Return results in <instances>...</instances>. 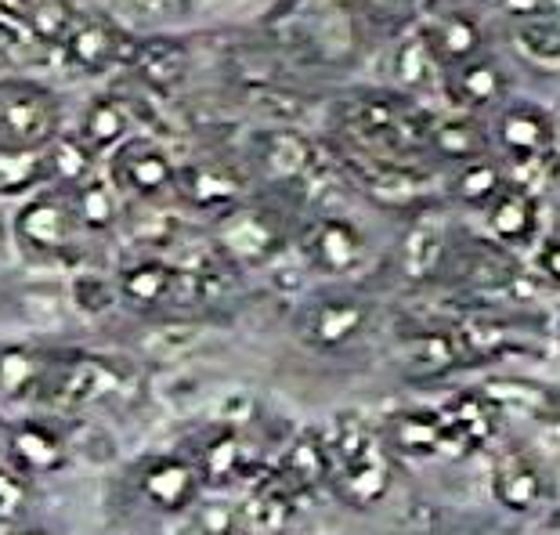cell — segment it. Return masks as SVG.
<instances>
[{"label":"cell","mask_w":560,"mask_h":535,"mask_svg":"<svg viewBox=\"0 0 560 535\" xmlns=\"http://www.w3.org/2000/svg\"><path fill=\"white\" fill-rule=\"evenodd\" d=\"M141 8H149V11H166L171 8V0H138Z\"/></svg>","instance_id":"ab89813d"},{"label":"cell","mask_w":560,"mask_h":535,"mask_svg":"<svg viewBox=\"0 0 560 535\" xmlns=\"http://www.w3.org/2000/svg\"><path fill=\"white\" fill-rule=\"evenodd\" d=\"M182 188L196 207H229L240 196V177L224 166H192L182 174Z\"/></svg>","instance_id":"f1b7e54d"},{"label":"cell","mask_w":560,"mask_h":535,"mask_svg":"<svg viewBox=\"0 0 560 535\" xmlns=\"http://www.w3.org/2000/svg\"><path fill=\"white\" fill-rule=\"evenodd\" d=\"M221 243L229 254H235L240 260H254L257 265V260L276 254L279 232L265 213L246 210V213H232V218L221 224Z\"/></svg>","instance_id":"d6986e66"},{"label":"cell","mask_w":560,"mask_h":535,"mask_svg":"<svg viewBox=\"0 0 560 535\" xmlns=\"http://www.w3.org/2000/svg\"><path fill=\"white\" fill-rule=\"evenodd\" d=\"M495 141L517 166H535L553 156L557 146V124L542 105L514 102L499 113L495 120Z\"/></svg>","instance_id":"277c9868"},{"label":"cell","mask_w":560,"mask_h":535,"mask_svg":"<svg viewBox=\"0 0 560 535\" xmlns=\"http://www.w3.org/2000/svg\"><path fill=\"white\" fill-rule=\"evenodd\" d=\"M539 271L553 282V287H560V235H553V240L542 243V249H539Z\"/></svg>","instance_id":"f35d334b"},{"label":"cell","mask_w":560,"mask_h":535,"mask_svg":"<svg viewBox=\"0 0 560 535\" xmlns=\"http://www.w3.org/2000/svg\"><path fill=\"white\" fill-rule=\"evenodd\" d=\"M452 185H456L459 203L478 207V210H488L510 182H506V171H503V166H499L492 156H481V160L459 163L456 182H452Z\"/></svg>","instance_id":"d4e9b609"},{"label":"cell","mask_w":560,"mask_h":535,"mask_svg":"<svg viewBox=\"0 0 560 535\" xmlns=\"http://www.w3.org/2000/svg\"><path fill=\"white\" fill-rule=\"evenodd\" d=\"M185 51L171 40H156L145 47V55H141V73H145L152 83H177L185 73Z\"/></svg>","instance_id":"4dcf8cb0"},{"label":"cell","mask_w":560,"mask_h":535,"mask_svg":"<svg viewBox=\"0 0 560 535\" xmlns=\"http://www.w3.org/2000/svg\"><path fill=\"white\" fill-rule=\"evenodd\" d=\"M296 489L282 474L257 481L249 496L240 503V532L246 535H279L293 517Z\"/></svg>","instance_id":"7c38bea8"},{"label":"cell","mask_w":560,"mask_h":535,"mask_svg":"<svg viewBox=\"0 0 560 535\" xmlns=\"http://www.w3.org/2000/svg\"><path fill=\"white\" fill-rule=\"evenodd\" d=\"M69 224H73V213L55 199H40L33 203L19 221V235L30 249H58L69 240Z\"/></svg>","instance_id":"cb8c5ba5"},{"label":"cell","mask_w":560,"mask_h":535,"mask_svg":"<svg viewBox=\"0 0 560 535\" xmlns=\"http://www.w3.org/2000/svg\"><path fill=\"white\" fill-rule=\"evenodd\" d=\"M369 323V312L359 296H348V293H329V296H318L304 307V318H301V329L312 348L318 351H340L359 337Z\"/></svg>","instance_id":"ba28073f"},{"label":"cell","mask_w":560,"mask_h":535,"mask_svg":"<svg viewBox=\"0 0 560 535\" xmlns=\"http://www.w3.org/2000/svg\"><path fill=\"white\" fill-rule=\"evenodd\" d=\"M120 391V373L105 359L77 354L69 362H51V380H47V395L66 409H88L98 406L109 395Z\"/></svg>","instance_id":"8992f818"},{"label":"cell","mask_w":560,"mask_h":535,"mask_svg":"<svg viewBox=\"0 0 560 535\" xmlns=\"http://www.w3.org/2000/svg\"><path fill=\"white\" fill-rule=\"evenodd\" d=\"M553 4H557V0H492V8L503 11L514 26L524 19H532V15H542V11H550Z\"/></svg>","instance_id":"d590c367"},{"label":"cell","mask_w":560,"mask_h":535,"mask_svg":"<svg viewBox=\"0 0 560 535\" xmlns=\"http://www.w3.org/2000/svg\"><path fill=\"white\" fill-rule=\"evenodd\" d=\"M196 525L202 535H235L240 532V507L232 503H199Z\"/></svg>","instance_id":"836d02e7"},{"label":"cell","mask_w":560,"mask_h":535,"mask_svg":"<svg viewBox=\"0 0 560 535\" xmlns=\"http://www.w3.org/2000/svg\"><path fill=\"white\" fill-rule=\"evenodd\" d=\"M124 130H127V120L116 105H98V109L88 116V138L94 146H113V141L124 138Z\"/></svg>","instance_id":"e575fe53"},{"label":"cell","mask_w":560,"mask_h":535,"mask_svg":"<svg viewBox=\"0 0 560 535\" xmlns=\"http://www.w3.org/2000/svg\"><path fill=\"white\" fill-rule=\"evenodd\" d=\"M30 478L19 474L11 463L0 467V525H19L30 510Z\"/></svg>","instance_id":"1f68e13d"},{"label":"cell","mask_w":560,"mask_h":535,"mask_svg":"<svg viewBox=\"0 0 560 535\" xmlns=\"http://www.w3.org/2000/svg\"><path fill=\"white\" fill-rule=\"evenodd\" d=\"M304 257L326 276H351L365 260V235L348 218H318L304 232Z\"/></svg>","instance_id":"52a82bcc"},{"label":"cell","mask_w":560,"mask_h":535,"mask_svg":"<svg viewBox=\"0 0 560 535\" xmlns=\"http://www.w3.org/2000/svg\"><path fill=\"white\" fill-rule=\"evenodd\" d=\"M202 489L207 485H202L196 460L185 456H152L138 470V492L160 514H185L199 507Z\"/></svg>","instance_id":"3957f363"},{"label":"cell","mask_w":560,"mask_h":535,"mask_svg":"<svg viewBox=\"0 0 560 535\" xmlns=\"http://www.w3.org/2000/svg\"><path fill=\"white\" fill-rule=\"evenodd\" d=\"M0 127L15 146H37L51 130V109L37 98H11L0 105Z\"/></svg>","instance_id":"4316f807"},{"label":"cell","mask_w":560,"mask_h":535,"mask_svg":"<svg viewBox=\"0 0 560 535\" xmlns=\"http://www.w3.org/2000/svg\"><path fill=\"white\" fill-rule=\"evenodd\" d=\"M26 315L33 323H55L62 315V301L58 296H44V293H30L26 296Z\"/></svg>","instance_id":"74e56055"},{"label":"cell","mask_w":560,"mask_h":535,"mask_svg":"<svg viewBox=\"0 0 560 535\" xmlns=\"http://www.w3.org/2000/svg\"><path fill=\"white\" fill-rule=\"evenodd\" d=\"M431 152L456 163H470L488 156V127L474 116H445V120H434V135H431Z\"/></svg>","instance_id":"ffe728a7"},{"label":"cell","mask_w":560,"mask_h":535,"mask_svg":"<svg viewBox=\"0 0 560 535\" xmlns=\"http://www.w3.org/2000/svg\"><path fill=\"white\" fill-rule=\"evenodd\" d=\"M514 37L521 44V51L535 58V62H546V66L560 62V0L550 11H542V15L517 22Z\"/></svg>","instance_id":"83f0119b"},{"label":"cell","mask_w":560,"mask_h":535,"mask_svg":"<svg viewBox=\"0 0 560 535\" xmlns=\"http://www.w3.org/2000/svg\"><path fill=\"white\" fill-rule=\"evenodd\" d=\"M177 290V271L160 260H141L120 276V296L130 307H160Z\"/></svg>","instance_id":"7402d4cb"},{"label":"cell","mask_w":560,"mask_h":535,"mask_svg":"<svg viewBox=\"0 0 560 535\" xmlns=\"http://www.w3.org/2000/svg\"><path fill=\"white\" fill-rule=\"evenodd\" d=\"M390 69H395V77L401 88H427L434 77H438V55H434V47L431 40H427V33H409V37H401L398 47H395V58H390Z\"/></svg>","instance_id":"484cf974"},{"label":"cell","mask_w":560,"mask_h":535,"mask_svg":"<svg viewBox=\"0 0 560 535\" xmlns=\"http://www.w3.org/2000/svg\"><path fill=\"white\" fill-rule=\"evenodd\" d=\"M488 489H492V499L510 514H528L542 503L546 496V474L539 470L528 453L521 449H510L495 463H492V478H488Z\"/></svg>","instance_id":"9c48e42d"},{"label":"cell","mask_w":560,"mask_h":535,"mask_svg":"<svg viewBox=\"0 0 560 535\" xmlns=\"http://www.w3.org/2000/svg\"><path fill=\"white\" fill-rule=\"evenodd\" d=\"M8 535H51V532L40 528V525H30V528H15V532H8Z\"/></svg>","instance_id":"60d3db41"},{"label":"cell","mask_w":560,"mask_h":535,"mask_svg":"<svg viewBox=\"0 0 560 535\" xmlns=\"http://www.w3.org/2000/svg\"><path fill=\"white\" fill-rule=\"evenodd\" d=\"M445 88L452 94V102L463 105V109H492L506 98V73L492 62L488 55L474 58V62L452 69L445 73Z\"/></svg>","instance_id":"2e32d148"},{"label":"cell","mask_w":560,"mask_h":535,"mask_svg":"<svg viewBox=\"0 0 560 535\" xmlns=\"http://www.w3.org/2000/svg\"><path fill=\"white\" fill-rule=\"evenodd\" d=\"M33 177V163L30 156H0V185L8 193H19V185H26Z\"/></svg>","instance_id":"8d00e7d4"},{"label":"cell","mask_w":560,"mask_h":535,"mask_svg":"<svg viewBox=\"0 0 560 535\" xmlns=\"http://www.w3.org/2000/svg\"><path fill=\"white\" fill-rule=\"evenodd\" d=\"M557 340H560V315H557Z\"/></svg>","instance_id":"7bdbcfd3"},{"label":"cell","mask_w":560,"mask_h":535,"mask_svg":"<svg viewBox=\"0 0 560 535\" xmlns=\"http://www.w3.org/2000/svg\"><path fill=\"white\" fill-rule=\"evenodd\" d=\"M441 412H445V423H448L452 456H467L474 449L488 445L499 427V406L485 391H467V395L452 398Z\"/></svg>","instance_id":"8fae6325"},{"label":"cell","mask_w":560,"mask_h":535,"mask_svg":"<svg viewBox=\"0 0 560 535\" xmlns=\"http://www.w3.org/2000/svg\"><path fill=\"white\" fill-rule=\"evenodd\" d=\"M47 380H51V359L26 344H11L0 351V391L11 402H26L47 395Z\"/></svg>","instance_id":"e0dca14e"},{"label":"cell","mask_w":560,"mask_h":535,"mask_svg":"<svg viewBox=\"0 0 560 535\" xmlns=\"http://www.w3.org/2000/svg\"><path fill=\"white\" fill-rule=\"evenodd\" d=\"M279 474L293 485L296 492H307V489H318V485H329V449H326V434H322V431L296 434V442L285 449Z\"/></svg>","instance_id":"ac0fdd59"},{"label":"cell","mask_w":560,"mask_h":535,"mask_svg":"<svg viewBox=\"0 0 560 535\" xmlns=\"http://www.w3.org/2000/svg\"><path fill=\"white\" fill-rule=\"evenodd\" d=\"M77 218L88 224V229H105L116 218V199L109 188L102 185H88L77 199Z\"/></svg>","instance_id":"d6a6232c"},{"label":"cell","mask_w":560,"mask_h":535,"mask_svg":"<svg viewBox=\"0 0 560 535\" xmlns=\"http://www.w3.org/2000/svg\"><path fill=\"white\" fill-rule=\"evenodd\" d=\"M423 33L434 47L441 69H448V73L485 55L481 22L474 15H467V11H445V15H441L438 22H431Z\"/></svg>","instance_id":"5bb4252c"},{"label":"cell","mask_w":560,"mask_h":535,"mask_svg":"<svg viewBox=\"0 0 560 535\" xmlns=\"http://www.w3.org/2000/svg\"><path fill=\"white\" fill-rule=\"evenodd\" d=\"M387 449L405 460H434L452 456L448 449V423L441 409H412L390 416L387 423Z\"/></svg>","instance_id":"30bf717a"},{"label":"cell","mask_w":560,"mask_h":535,"mask_svg":"<svg viewBox=\"0 0 560 535\" xmlns=\"http://www.w3.org/2000/svg\"><path fill=\"white\" fill-rule=\"evenodd\" d=\"M340 127L362 163L416 166L423 152H431L434 116L405 94L369 91L343 105Z\"/></svg>","instance_id":"6da1fadb"},{"label":"cell","mask_w":560,"mask_h":535,"mask_svg":"<svg viewBox=\"0 0 560 535\" xmlns=\"http://www.w3.org/2000/svg\"><path fill=\"white\" fill-rule=\"evenodd\" d=\"M196 467H199L202 485H207V489H224V485H232L246 467L243 438L235 431H218L207 445L199 449Z\"/></svg>","instance_id":"44dd1931"},{"label":"cell","mask_w":560,"mask_h":535,"mask_svg":"<svg viewBox=\"0 0 560 535\" xmlns=\"http://www.w3.org/2000/svg\"><path fill=\"white\" fill-rule=\"evenodd\" d=\"M116 182L135 196H160L177 182V171L163 149L149 141H130L116 156Z\"/></svg>","instance_id":"9a60e30c"},{"label":"cell","mask_w":560,"mask_h":535,"mask_svg":"<svg viewBox=\"0 0 560 535\" xmlns=\"http://www.w3.org/2000/svg\"><path fill=\"white\" fill-rule=\"evenodd\" d=\"M441 254H445V240H441L438 224H412L409 235L401 243V268L409 279H423L441 265Z\"/></svg>","instance_id":"f546056e"},{"label":"cell","mask_w":560,"mask_h":535,"mask_svg":"<svg viewBox=\"0 0 560 535\" xmlns=\"http://www.w3.org/2000/svg\"><path fill=\"white\" fill-rule=\"evenodd\" d=\"M326 449H329V485L348 507L369 510L390 492V460H395V453L362 420L337 416L332 434H326Z\"/></svg>","instance_id":"7a4b0ae2"},{"label":"cell","mask_w":560,"mask_h":535,"mask_svg":"<svg viewBox=\"0 0 560 535\" xmlns=\"http://www.w3.org/2000/svg\"><path fill=\"white\" fill-rule=\"evenodd\" d=\"M4 449L11 467L26 474L30 481L51 478L69 463V438L62 434V427H55L51 420H33V416L8 427Z\"/></svg>","instance_id":"5b68a950"},{"label":"cell","mask_w":560,"mask_h":535,"mask_svg":"<svg viewBox=\"0 0 560 535\" xmlns=\"http://www.w3.org/2000/svg\"><path fill=\"white\" fill-rule=\"evenodd\" d=\"M312 160H315V149L307 146L304 135H296V130H276V135H268L265 141L260 166H265L268 177H276V182H296L301 174L312 171Z\"/></svg>","instance_id":"603a6c76"},{"label":"cell","mask_w":560,"mask_h":535,"mask_svg":"<svg viewBox=\"0 0 560 535\" xmlns=\"http://www.w3.org/2000/svg\"><path fill=\"white\" fill-rule=\"evenodd\" d=\"M4 438H8V427H4V420H0V445H4Z\"/></svg>","instance_id":"b9f144b4"},{"label":"cell","mask_w":560,"mask_h":535,"mask_svg":"<svg viewBox=\"0 0 560 535\" xmlns=\"http://www.w3.org/2000/svg\"><path fill=\"white\" fill-rule=\"evenodd\" d=\"M488 213V232H492L495 243L503 246H524L539 229V193L528 185H514L510 182Z\"/></svg>","instance_id":"4fadbf2b"}]
</instances>
